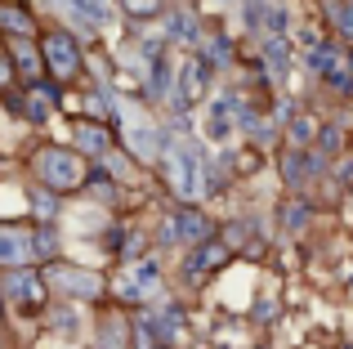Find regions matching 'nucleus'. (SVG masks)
Instances as JSON below:
<instances>
[{
	"mask_svg": "<svg viewBox=\"0 0 353 349\" xmlns=\"http://www.w3.org/2000/svg\"><path fill=\"white\" fill-rule=\"evenodd\" d=\"M59 103H63V86H54L50 77L36 81V86H23V121H27V126H36V130L54 121Z\"/></svg>",
	"mask_w": 353,
	"mask_h": 349,
	"instance_id": "6e6552de",
	"label": "nucleus"
},
{
	"mask_svg": "<svg viewBox=\"0 0 353 349\" xmlns=\"http://www.w3.org/2000/svg\"><path fill=\"white\" fill-rule=\"evenodd\" d=\"M94 349H134V318L125 305H108L94 318Z\"/></svg>",
	"mask_w": 353,
	"mask_h": 349,
	"instance_id": "0eeeda50",
	"label": "nucleus"
},
{
	"mask_svg": "<svg viewBox=\"0 0 353 349\" xmlns=\"http://www.w3.org/2000/svg\"><path fill=\"white\" fill-rule=\"evenodd\" d=\"M331 18H336V32L353 41V0H336V5H331Z\"/></svg>",
	"mask_w": 353,
	"mask_h": 349,
	"instance_id": "aec40b11",
	"label": "nucleus"
},
{
	"mask_svg": "<svg viewBox=\"0 0 353 349\" xmlns=\"http://www.w3.org/2000/svg\"><path fill=\"white\" fill-rule=\"evenodd\" d=\"M224 264H228V246L210 237V242L192 246L188 264H183V278H188V282H201V273H215V269H224Z\"/></svg>",
	"mask_w": 353,
	"mask_h": 349,
	"instance_id": "4468645a",
	"label": "nucleus"
},
{
	"mask_svg": "<svg viewBox=\"0 0 353 349\" xmlns=\"http://www.w3.org/2000/svg\"><path fill=\"white\" fill-rule=\"evenodd\" d=\"M318 121H313V117H295L291 121V143L295 148H313V143H318Z\"/></svg>",
	"mask_w": 353,
	"mask_h": 349,
	"instance_id": "f3484780",
	"label": "nucleus"
},
{
	"mask_svg": "<svg viewBox=\"0 0 353 349\" xmlns=\"http://www.w3.org/2000/svg\"><path fill=\"white\" fill-rule=\"evenodd\" d=\"M32 260L41 264H54V260H63V233H59V224H32Z\"/></svg>",
	"mask_w": 353,
	"mask_h": 349,
	"instance_id": "2eb2a0df",
	"label": "nucleus"
},
{
	"mask_svg": "<svg viewBox=\"0 0 353 349\" xmlns=\"http://www.w3.org/2000/svg\"><path fill=\"white\" fill-rule=\"evenodd\" d=\"M210 233H215V224H210L197 206L170 210L165 224H161V242H179V246H201V242H210Z\"/></svg>",
	"mask_w": 353,
	"mask_h": 349,
	"instance_id": "39448f33",
	"label": "nucleus"
},
{
	"mask_svg": "<svg viewBox=\"0 0 353 349\" xmlns=\"http://www.w3.org/2000/svg\"><path fill=\"white\" fill-rule=\"evenodd\" d=\"M282 219H286V228H300L304 219H309V206H304V201H286Z\"/></svg>",
	"mask_w": 353,
	"mask_h": 349,
	"instance_id": "4be33fe9",
	"label": "nucleus"
},
{
	"mask_svg": "<svg viewBox=\"0 0 353 349\" xmlns=\"http://www.w3.org/2000/svg\"><path fill=\"white\" fill-rule=\"evenodd\" d=\"M9 90H18V72H14V63H9V54L0 50V94H9Z\"/></svg>",
	"mask_w": 353,
	"mask_h": 349,
	"instance_id": "412c9836",
	"label": "nucleus"
},
{
	"mask_svg": "<svg viewBox=\"0 0 353 349\" xmlns=\"http://www.w3.org/2000/svg\"><path fill=\"white\" fill-rule=\"evenodd\" d=\"M121 9H125L134 23H143V18H157L165 9V0H121Z\"/></svg>",
	"mask_w": 353,
	"mask_h": 349,
	"instance_id": "a211bd4d",
	"label": "nucleus"
},
{
	"mask_svg": "<svg viewBox=\"0 0 353 349\" xmlns=\"http://www.w3.org/2000/svg\"><path fill=\"white\" fill-rule=\"evenodd\" d=\"M268 68H273V72H286V45H273V41H268Z\"/></svg>",
	"mask_w": 353,
	"mask_h": 349,
	"instance_id": "5701e85b",
	"label": "nucleus"
},
{
	"mask_svg": "<svg viewBox=\"0 0 353 349\" xmlns=\"http://www.w3.org/2000/svg\"><path fill=\"white\" fill-rule=\"evenodd\" d=\"M165 36H174V41H197V18H192V14H170Z\"/></svg>",
	"mask_w": 353,
	"mask_h": 349,
	"instance_id": "6ab92c4d",
	"label": "nucleus"
},
{
	"mask_svg": "<svg viewBox=\"0 0 353 349\" xmlns=\"http://www.w3.org/2000/svg\"><path fill=\"white\" fill-rule=\"evenodd\" d=\"M0 305L18 318H45L54 305L50 282H45L41 264H23V269H0Z\"/></svg>",
	"mask_w": 353,
	"mask_h": 349,
	"instance_id": "f03ea898",
	"label": "nucleus"
},
{
	"mask_svg": "<svg viewBox=\"0 0 353 349\" xmlns=\"http://www.w3.org/2000/svg\"><path fill=\"white\" fill-rule=\"evenodd\" d=\"M41 18L23 0H0V41H41Z\"/></svg>",
	"mask_w": 353,
	"mask_h": 349,
	"instance_id": "9d476101",
	"label": "nucleus"
},
{
	"mask_svg": "<svg viewBox=\"0 0 353 349\" xmlns=\"http://www.w3.org/2000/svg\"><path fill=\"white\" fill-rule=\"evenodd\" d=\"M72 148L81 152L85 161H103L108 152L117 148V134H112V126L108 121H94V117H77L72 121Z\"/></svg>",
	"mask_w": 353,
	"mask_h": 349,
	"instance_id": "423d86ee",
	"label": "nucleus"
},
{
	"mask_svg": "<svg viewBox=\"0 0 353 349\" xmlns=\"http://www.w3.org/2000/svg\"><path fill=\"white\" fill-rule=\"evenodd\" d=\"M32 260V224L23 219H0V269H23Z\"/></svg>",
	"mask_w": 353,
	"mask_h": 349,
	"instance_id": "1a4fd4ad",
	"label": "nucleus"
},
{
	"mask_svg": "<svg viewBox=\"0 0 353 349\" xmlns=\"http://www.w3.org/2000/svg\"><path fill=\"white\" fill-rule=\"evenodd\" d=\"M41 59H45V77L54 86H77L85 72V45L72 27H45L41 32Z\"/></svg>",
	"mask_w": 353,
	"mask_h": 349,
	"instance_id": "20e7f679",
	"label": "nucleus"
},
{
	"mask_svg": "<svg viewBox=\"0 0 353 349\" xmlns=\"http://www.w3.org/2000/svg\"><path fill=\"white\" fill-rule=\"evenodd\" d=\"M206 86H210V59L192 54L179 68V103H201V99H206Z\"/></svg>",
	"mask_w": 353,
	"mask_h": 349,
	"instance_id": "ddd939ff",
	"label": "nucleus"
},
{
	"mask_svg": "<svg viewBox=\"0 0 353 349\" xmlns=\"http://www.w3.org/2000/svg\"><path fill=\"white\" fill-rule=\"evenodd\" d=\"M45 282H50V296L68 300V305H99L108 296V278L90 264L77 260H54L45 264Z\"/></svg>",
	"mask_w": 353,
	"mask_h": 349,
	"instance_id": "7ed1b4c3",
	"label": "nucleus"
},
{
	"mask_svg": "<svg viewBox=\"0 0 353 349\" xmlns=\"http://www.w3.org/2000/svg\"><path fill=\"white\" fill-rule=\"evenodd\" d=\"M161 166H165V183H170L179 197H197V192H201L197 161H192L183 148H161Z\"/></svg>",
	"mask_w": 353,
	"mask_h": 349,
	"instance_id": "9b49d317",
	"label": "nucleus"
},
{
	"mask_svg": "<svg viewBox=\"0 0 353 349\" xmlns=\"http://www.w3.org/2000/svg\"><path fill=\"white\" fill-rule=\"evenodd\" d=\"M23 170H27V179H32V183L59 192V197H72V192H85L94 161H85L77 148H72V143L41 139V143H32V148H27Z\"/></svg>",
	"mask_w": 353,
	"mask_h": 349,
	"instance_id": "f257e3e1",
	"label": "nucleus"
},
{
	"mask_svg": "<svg viewBox=\"0 0 353 349\" xmlns=\"http://www.w3.org/2000/svg\"><path fill=\"white\" fill-rule=\"evenodd\" d=\"M27 201H32V224H59L63 215V197L50 188H41V183L27 179Z\"/></svg>",
	"mask_w": 353,
	"mask_h": 349,
	"instance_id": "dca6fc26",
	"label": "nucleus"
},
{
	"mask_svg": "<svg viewBox=\"0 0 353 349\" xmlns=\"http://www.w3.org/2000/svg\"><path fill=\"white\" fill-rule=\"evenodd\" d=\"M0 50L9 54L18 72V86H36L45 81V59H41V41H0Z\"/></svg>",
	"mask_w": 353,
	"mask_h": 349,
	"instance_id": "f8f14e48",
	"label": "nucleus"
}]
</instances>
